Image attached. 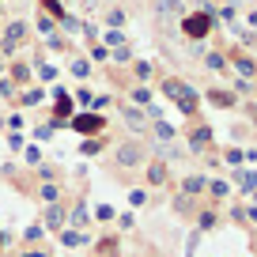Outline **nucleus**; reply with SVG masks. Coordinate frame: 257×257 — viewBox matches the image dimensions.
<instances>
[{"label":"nucleus","mask_w":257,"mask_h":257,"mask_svg":"<svg viewBox=\"0 0 257 257\" xmlns=\"http://www.w3.org/2000/svg\"><path fill=\"white\" fill-rule=\"evenodd\" d=\"M163 91H167V95L174 98V102L182 106L185 113H193V110H197V91H193V87H185L182 80H167V83H163Z\"/></svg>","instance_id":"f257e3e1"},{"label":"nucleus","mask_w":257,"mask_h":257,"mask_svg":"<svg viewBox=\"0 0 257 257\" xmlns=\"http://www.w3.org/2000/svg\"><path fill=\"white\" fill-rule=\"evenodd\" d=\"M72 128L76 133H98V128H102V117H98V113H80V117L72 121Z\"/></svg>","instance_id":"f03ea898"},{"label":"nucleus","mask_w":257,"mask_h":257,"mask_svg":"<svg viewBox=\"0 0 257 257\" xmlns=\"http://www.w3.org/2000/svg\"><path fill=\"white\" fill-rule=\"evenodd\" d=\"M185 34L189 38H204L208 34V16H189L185 19Z\"/></svg>","instance_id":"7ed1b4c3"},{"label":"nucleus","mask_w":257,"mask_h":257,"mask_svg":"<svg viewBox=\"0 0 257 257\" xmlns=\"http://www.w3.org/2000/svg\"><path fill=\"white\" fill-rule=\"evenodd\" d=\"M117 163H121V167H133V163H140V148H137V144H125V148L117 152Z\"/></svg>","instance_id":"20e7f679"},{"label":"nucleus","mask_w":257,"mask_h":257,"mask_svg":"<svg viewBox=\"0 0 257 257\" xmlns=\"http://www.w3.org/2000/svg\"><path fill=\"white\" fill-rule=\"evenodd\" d=\"M19 38H23V23H12L8 27V46H16Z\"/></svg>","instance_id":"39448f33"},{"label":"nucleus","mask_w":257,"mask_h":257,"mask_svg":"<svg viewBox=\"0 0 257 257\" xmlns=\"http://www.w3.org/2000/svg\"><path fill=\"white\" fill-rule=\"evenodd\" d=\"M212 102H216V106H231V102H234V98H231V95H227V91H212Z\"/></svg>","instance_id":"423d86ee"},{"label":"nucleus","mask_w":257,"mask_h":257,"mask_svg":"<svg viewBox=\"0 0 257 257\" xmlns=\"http://www.w3.org/2000/svg\"><path fill=\"white\" fill-rule=\"evenodd\" d=\"M72 223H76V227H83V223H87V212L76 208V212H72Z\"/></svg>","instance_id":"0eeeda50"},{"label":"nucleus","mask_w":257,"mask_h":257,"mask_svg":"<svg viewBox=\"0 0 257 257\" xmlns=\"http://www.w3.org/2000/svg\"><path fill=\"white\" fill-rule=\"evenodd\" d=\"M201 185H204L201 178H189V182H185V193H197V189H201Z\"/></svg>","instance_id":"6e6552de"},{"label":"nucleus","mask_w":257,"mask_h":257,"mask_svg":"<svg viewBox=\"0 0 257 257\" xmlns=\"http://www.w3.org/2000/svg\"><path fill=\"white\" fill-rule=\"evenodd\" d=\"M98 249H102V253H113V249H117V242L106 238V242H98Z\"/></svg>","instance_id":"1a4fd4ad"},{"label":"nucleus","mask_w":257,"mask_h":257,"mask_svg":"<svg viewBox=\"0 0 257 257\" xmlns=\"http://www.w3.org/2000/svg\"><path fill=\"white\" fill-rule=\"evenodd\" d=\"M125 121H128L133 128H140V117H137V110H125Z\"/></svg>","instance_id":"9d476101"}]
</instances>
